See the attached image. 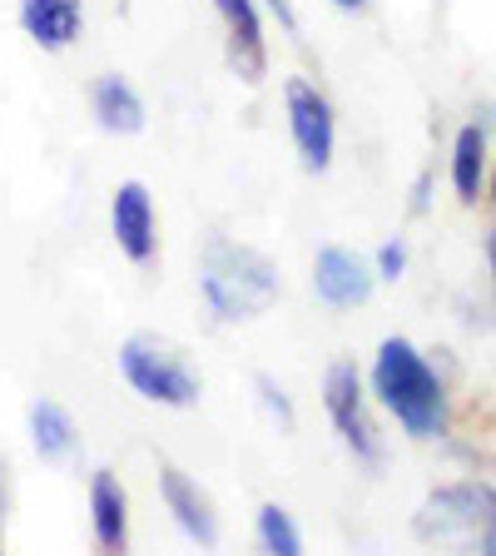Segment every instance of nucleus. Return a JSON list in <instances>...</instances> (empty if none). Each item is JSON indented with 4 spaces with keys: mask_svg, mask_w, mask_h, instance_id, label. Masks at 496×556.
Instances as JSON below:
<instances>
[{
    "mask_svg": "<svg viewBox=\"0 0 496 556\" xmlns=\"http://www.w3.org/2000/svg\"><path fill=\"white\" fill-rule=\"evenodd\" d=\"M372 388H378L382 407L412 438H442L447 432V388L407 338H382L378 358H372Z\"/></svg>",
    "mask_w": 496,
    "mask_h": 556,
    "instance_id": "1",
    "label": "nucleus"
},
{
    "mask_svg": "<svg viewBox=\"0 0 496 556\" xmlns=\"http://www.w3.org/2000/svg\"><path fill=\"white\" fill-rule=\"evenodd\" d=\"M422 546L447 556H496V486L492 482H447L422 497L412 517Z\"/></svg>",
    "mask_w": 496,
    "mask_h": 556,
    "instance_id": "2",
    "label": "nucleus"
},
{
    "mask_svg": "<svg viewBox=\"0 0 496 556\" xmlns=\"http://www.w3.org/2000/svg\"><path fill=\"white\" fill-rule=\"evenodd\" d=\"M199 283H204V303L219 313L224 324L258 318V313L278 299V268L268 264L258 249L233 243V239H208L204 243Z\"/></svg>",
    "mask_w": 496,
    "mask_h": 556,
    "instance_id": "3",
    "label": "nucleus"
},
{
    "mask_svg": "<svg viewBox=\"0 0 496 556\" xmlns=\"http://www.w3.org/2000/svg\"><path fill=\"white\" fill-rule=\"evenodd\" d=\"M119 368H125L129 388L150 403H164V407H189L199 403V378L169 343L160 338H129L119 348Z\"/></svg>",
    "mask_w": 496,
    "mask_h": 556,
    "instance_id": "4",
    "label": "nucleus"
},
{
    "mask_svg": "<svg viewBox=\"0 0 496 556\" xmlns=\"http://www.w3.org/2000/svg\"><path fill=\"white\" fill-rule=\"evenodd\" d=\"M323 403H328V417H333V428L343 432L347 447L358 452L363 463H378L382 442H378V428H372V417H368L363 378H358V368H353V363H333V368H328Z\"/></svg>",
    "mask_w": 496,
    "mask_h": 556,
    "instance_id": "5",
    "label": "nucleus"
},
{
    "mask_svg": "<svg viewBox=\"0 0 496 556\" xmlns=\"http://www.w3.org/2000/svg\"><path fill=\"white\" fill-rule=\"evenodd\" d=\"M289 129H293V144L303 154V169L323 174L333 164V104L323 94L313 90L308 80H289Z\"/></svg>",
    "mask_w": 496,
    "mask_h": 556,
    "instance_id": "6",
    "label": "nucleus"
},
{
    "mask_svg": "<svg viewBox=\"0 0 496 556\" xmlns=\"http://www.w3.org/2000/svg\"><path fill=\"white\" fill-rule=\"evenodd\" d=\"M372 283H378V274H372L353 249L328 243V249H318V258H313V289H318L323 303H333V308H358V303H368Z\"/></svg>",
    "mask_w": 496,
    "mask_h": 556,
    "instance_id": "7",
    "label": "nucleus"
},
{
    "mask_svg": "<svg viewBox=\"0 0 496 556\" xmlns=\"http://www.w3.org/2000/svg\"><path fill=\"white\" fill-rule=\"evenodd\" d=\"M229 25V65L239 70V80L258 85L268 75V46H264V21H258L254 0H214Z\"/></svg>",
    "mask_w": 496,
    "mask_h": 556,
    "instance_id": "8",
    "label": "nucleus"
},
{
    "mask_svg": "<svg viewBox=\"0 0 496 556\" xmlns=\"http://www.w3.org/2000/svg\"><path fill=\"white\" fill-rule=\"evenodd\" d=\"M110 224H115V239L135 264H150L154 258V199L139 179H125L110 199Z\"/></svg>",
    "mask_w": 496,
    "mask_h": 556,
    "instance_id": "9",
    "label": "nucleus"
},
{
    "mask_svg": "<svg viewBox=\"0 0 496 556\" xmlns=\"http://www.w3.org/2000/svg\"><path fill=\"white\" fill-rule=\"evenodd\" d=\"M160 492H164L169 517L185 527V536H194L199 546L219 542V517H214V502L199 492L194 477H185L179 467H160Z\"/></svg>",
    "mask_w": 496,
    "mask_h": 556,
    "instance_id": "10",
    "label": "nucleus"
},
{
    "mask_svg": "<svg viewBox=\"0 0 496 556\" xmlns=\"http://www.w3.org/2000/svg\"><path fill=\"white\" fill-rule=\"evenodd\" d=\"M90 517H94V542L104 556L129 552V497L115 472H94L90 482Z\"/></svg>",
    "mask_w": 496,
    "mask_h": 556,
    "instance_id": "11",
    "label": "nucleus"
},
{
    "mask_svg": "<svg viewBox=\"0 0 496 556\" xmlns=\"http://www.w3.org/2000/svg\"><path fill=\"white\" fill-rule=\"evenodd\" d=\"M80 0H21V25L40 50H65L80 35Z\"/></svg>",
    "mask_w": 496,
    "mask_h": 556,
    "instance_id": "12",
    "label": "nucleus"
},
{
    "mask_svg": "<svg viewBox=\"0 0 496 556\" xmlns=\"http://www.w3.org/2000/svg\"><path fill=\"white\" fill-rule=\"evenodd\" d=\"M94 119L110 135H139L144 129V100L135 94V85L119 75H100L94 80Z\"/></svg>",
    "mask_w": 496,
    "mask_h": 556,
    "instance_id": "13",
    "label": "nucleus"
},
{
    "mask_svg": "<svg viewBox=\"0 0 496 556\" xmlns=\"http://www.w3.org/2000/svg\"><path fill=\"white\" fill-rule=\"evenodd\" d=\"M482 174H486V125H462L457 144H452V185H457L462 204H476Z\"/></svg>",
    "mask_w": 496,
    "mask_h": 556,
    "instance_id": "14",
    "label": "nucleus"
},
{
    "mask_svg": "<svg viewBox=\"0 0 496 556\" xmlns=\"http://www.w3.org/2000/svg\"><path fill=\"white\" fill-rule=\"evenodd\" d=\"M30 438H35V452L40 457H50V463H60V457H69L75 452V422H69V413L60 403H50V397H40V403L30 407Z\"/></svg>",
    "mask_w": 496,
    "mask_h": 556,
    "instance_id": "15",
    "label": "nucleus"
},
{
    "mask_svg": "<svg viewBox=\"0 0 496 556\" xmlns=\"http://www.w3.org/2000/svg\"><path fill=\"white\" fill-rule=\"evenodd\" d=\"M258 542H264V556H303L298 527H293V517L278 502L258 507Z\"/></svg>",
    "mask_w": 496,
    "mask_h": 556,
    "instance_id": "16",
    "label": "nucleus"
},
{
    "mask_svg": "<svg viewBox=\"0 0 496 556\" xmlns=\"http://www.w3.org/2000/svg\"><path fill=\"white\" fill-rule=\"evenodd\" d=\"M403 268H407V249H403V239H387V243H382V254H378V278L397 283V278H403Z\"/></svg>",
    "mask_w": 496,
    "mask_h": 556,
    "instance_id": "17",
    "label": "nucleus"
},
{
    "mask_svg": "<svg viewBox=\"0 0 496 556\" xmlns=\"http://www.w3.org/2000/svg\"><path fill=\"white\" fill-rule=\"evenodd\" d=\"M258 393H264V407H268V413H274L278 422L289 428V422H293V403L283 397V388H278L274 378H264V372H258Z\"/></svg>",
    "mask_w": 496,
    "mask_h": 556,
    "instance_id": "18",
    "label": "nucleus"
},
{
    "mask_svg": "<svg viewBox=\"0 0 496 556\" xmlns=\"http://www.w3.org/2000/svg\"><path fill=\"white\" fill-rule=\"evenodd\" d=\"M11 507H15V482H11V463L0 457V521L11 517Z\"/></svg>",
    "mask_w": 496,
    "mask_h": 556,
    "instance_id": "19",
    "label": "nucleus"
},
{
    "mask_svg": "<svg viewBox=\"0 0 496 556\" xmlns=\"http://www.w3.org/2000/svg\"><path fill=\"white\" fill-rule=\"evenodd\" d=\"M268 11L278 15V25H283V30H298V11H293V0H268Z\"/></svg>",
    "mask_w": 496,
    "mask_h": 556,
    "instance_id": "20",
    "label": "nucleus"
},
{
    "mask_svg": "<svg viewBox=\"0 0 496 556\" xmlns=\"http://www.w3.org/2000/svg\"><path fill=\"white\" fill-rule=\"evenodd\" d=\"M338 11H363V5H368V0H333Z\"/></svg>",
    "mask_w": 496,
    "mask_h": 556,
    "instance_id": "21",
    "label": "nucleus"
},
{
    "mask_svg": "<svg viewBox=\"0 0 496 556\" xmlns=\"http://www.w3.org/2000/svg\"><path fill=\"white\" fill-rule=\"evenodd\" d=\"M486 258H492V278H496V233L486 239Z\"/></svg>",
    "mask_w": 496,
    "mask_h": 556,
    "instance_id": "22",
    "label": "nucleus"
},
{
    "mask_svg": "<svg viewBox=\"0 0 496 556\" xmlns=\"http://www.w3.org/2000/svg\"><path fill=\"white\" fill-rule=\"evenodd\" d=\"M492 199H496V179H492Z\"/></svg>",
    "mask_w": 496,
    "mask_h": 556,
    "instance_id": "23",
    "label": "nucleus"
}]
</instances>
